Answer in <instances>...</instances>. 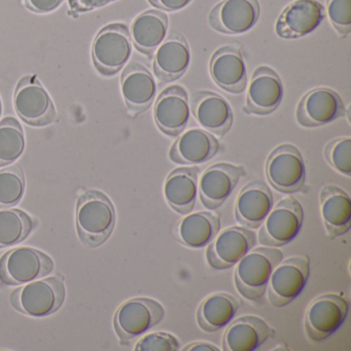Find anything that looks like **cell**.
<instances>
[{"mask_svg":"<svg viewBox=\"0 0 351 351\" xmlns=\"http://www.w3.org/2000/svg\"><path fill=\"white\" fill-rule=\"evenodd\" d=\"M14 106L18 116L32 126H48L59 120L54 102L36 75H26L20 80Z\"/></svg>","mask_w":351,"mask_h":351,"instance_id":"obj_9","label":"cell"},{"mask_svg":"<svg viewBox=\"0 0 351 351\" xmlns=\"http://www.w3.org/2000/svg\"><path fill=\"white\" fill-rule=\"evenodd\" d=\"M64 282L58 276L36 279L11 293L10 301L18 311L32 317H45L56 312L65 300Z\"/></svg>","mask_w":351,"mask_h":351,"instance_id":"obj_3","label":"cell"},{"mask_svg":"<svg viewBox=\"0 0 351 351\" xmlns=\"http://www.w3.org/2000/svg\"><path fill=\"white\" fill-rule=\"evenodd\" d=\"M320 213L326 236L335 239L350 229L351 200L340 186L328 184L320 191Z\"/></svg>","mask_w":351,"mask_h":351,"instance_id":"obj_26","label":"cell"},{"mask_svg":"<svg viewBox=\"0 0 351 351\" xmlns=\"http://www.w3.org/2000/svg\"><path fill=\"white\" fill-rule=\"evenodd\" d=\"M239 307V300L231 293H213L199 305L197 324L204 332H217L232 322Z\"/></svg>","mask_w":351,"mask_h":351,"instance_id":"obj_30","label":"cell"},{"mask_svg":"<svg viewBox=\"0 0 351 351\" xmlns=\"http://www.w3.org/2000/svg\"><path fill=\"white\" fill-rule=\"evenodd\" d=\"M273 203L269 186L261 180H252L240 190L236 199V221L248 229H258L272 209Z\"/></svg>","mask_w":351,"mask_h":351,"instance_id":"obj_23","label":"cell"},{"mask_svg":"<svg viewBox=\"0 0 351 351\" xmlns=\"http://www.w3.org/2000/svg\"><path fill=\"white\" fill-rule=\"evenodd\" d=\"M219 351V347L215 346L213 343L205 342V341H195V342L190 343L186 345L182 348V351Z\"/></svg>","mask_w":351,"mask_h":351,"instance_id":"obj_40","label":"cell"},{"mask_svg":"<svg viewBox=\"0 0 351 351\" xmlns=\"http://www.w3.org/2000/svg\"><path fill=\"white\" fill-rule=\"evenodd\" d=\"M245 176L243 166L217 163L203 172L198 191L201 203L208 209H217L223 204Z\"/></svg>","mask_w":351,"mask_h":351,"instance_id":"obj_18","label":"cell"},{"mask_svg":"<svg viewBox=\"0 0 351 351\" xmlns=\"http://www.w3.org/2000/svg\"><path fill=\"white\" fill-rule=\"evenodd\" d=\"M34 219L21 209L0 210V248L23 241L34 230Z\"/></svg>","mask_w":351,"mask_h":351,"instance_id":"obj_31","label":"cell"},{"mask_svg":"<svg viewBox=\"0 0 351 351\" xmlns=\"http://www.w3.org/2000/svg\"><path fill=\"white\" fill-rule=\"evenodd\" d=\"M64 0H23L26 9L36 14H48L54 12L62 5Z\"/></svg>","mask_w":351,"mask_h":351,"instance_id":"obj_38","label":"cell"},{"mask_svg":"<svg viewBox=\"0 0 351 351\" xmlns=\"http://www.w3.org/2000/svg\"><path fill=\"white\" fill-rule=\"evenodd\" d=\"M25 149V137L21 124L13 117L0 122V167L17 161Z\"/></svg>","mask_w":351,"mask_h":351,"instance_id":"obj_32","label":"cell"},{"mask_svg":"<svg viewBox=\"0 0 351 351\" xmlns=\"http://www.w3.org/2000/svg\"><path fill=\"white\" fill-rule=\"evenodd\" d=\"M348 303L336 293L318 295L308 306L304 317L306 335L314 342L326 340L344 324Z\"/></svg>","mask_w":351,"mask_h":351,"instance_id":"obj_11","label":"cell"},{"mask_svg":"<svg viewBox=\"0 0 351 351\" xmlns=\"http://www.w3.org/2000/svg\"><path fill=\"white\" fill-rule=\"evenodd\" d=\"M54 270L50 256L32 247L10 250L0 258V281L7 285H21L43 278Z\"/></svg>","mask_w":351,"mask_h":351,"instance_id":"obj_10","label":"cell"},{"mask_svg":"<svg viewBox=\"0 0 351 351\" xmlns=\"http://www.w3.org/2000/svg\"><path fill=\"white\" fill-rule=\"evenodd\" d=\"M114 1L117 0H69V15L77 17L79 14L100 9Z\"/></svg>","mask_w":351,"mask_h":351,"instance_id":"obj_37","label":"cell"},{"mask_svg":"<svg viewBox=\"0 0 351 351\" xmlns=\"http://www.w3.org/2000/svg\"><path fill=\"white\" fill-rule=\"evenodd\" d=\"M326 9L318 0H295L279 15L275 32L283 40H295L311 34L324 21Z\"/></svg>","mask_w":351,"mask_h":351,"instance_id":"obj_15","label":"cell"},{"mask_svg":"<svg viewBox=\"0 0 351 351\" xmlns=\"http://www.w3.org/2000/svg\"><path fill=\"white\" fill-rule=\"evenodd\" d=\"M152 5L166 12H178L188 7L193 0H147Z\"/></svg>","mask_w":351,"mask_h":351,"instance_id":"obj_39","label":"cell"},{"mask_svg":"<svg viewBox=\"0 0 351 351\" xmlns=\"http://www.w3.org/2000/svg\"><path fill=\"white\" fill-rule=\"evenodd\" d=\"M1 112H3V104H1V99H0V116H1Z\"/></svg>","mask_w":351,"mask_h":351,"instance_id":"obj_41","label":"cell"},{"mask_svg":"<svg viewBox=\"0 0 351 351\" xmlns=\"http://www.w3.org/2000/svg\"><path fill=\"white\" fill-rule=\"evenodd\" d=\"M191 63L188 40L182 34L172 32L158 47L154 56V73L160 84H169L184 77Z\"/></svg>","mask_w":351,"mask_h":351,"instance_id":"obj_22","label":"cell"},{"mask_svg":"<svg viewBox=\"0 0 351 351\" xmlns=\"http://www.w3.org/2000/svg\"><path fill=\"white\" fill-rule=\"evenodd\" d=\"M121 90L129 114L137 117L151 108L157 93V84L145 65L131 62L123 71Z\"/></svg>","mask_w":351,"mask_h":351,"instance_id":"obj_21","label":"cell"},{"mask_svg":"<svg viewBox=\"0 0 351 351\" xmlns=\"http://www.w3.org/2000/svg\"><path fill=\"white\" fill-rule=\"evenodd\" d=\"M221 230V217L217 213L199 211L186 215L173 228V237L186 247L199 250L208 245Z\"/></svg>","mask_w":351,"mask_h":351,"instance_id":"obj_28","label":"cell"},{"mask_svg":"<svg viewBox=\"0 0 351 351\" xmlns=\"http://www.w3.org/2000/svg\"><path fill=\"white\" fill-rule=\"evenodd\" d=\"M282 98L283 85L278 73L271 67L258 66L246 92L243 112L268 116L279 108Z\"/></svg>","mask_w":351,"mask_h":351,"instance_id":"obj_16","label":"cell"},{"mask_svg":"<svg viewBox=\"0 0 351 351\" xmlns=\"http://www.w3.org/2000/svg\"><path fill=\"white\" fill-rule=\"evenodd\" d=\"M209 73L223 91L243 93L247 87V73L241 47L229 45L217 49L209 61Z\"/></svg>","mask_w":351,"mask_h":351,"instance_id":"obj_17","label":"cell"},{"mask_svg":"<svg viewBox=\"0 0 351 351\" xmlns=\"http://www.w3.org/2000/svg\"><path fill=\"white\" fill-rule=\"evenodd\" d=\"M165 309L160 302L149 298H133L117 310L114 326L120 344L127 345L162 322Z\"/></svg>","mask_w":351,"mask_h":351,"instance_id":"obj_6","label":"cell"},{"mask_svg":"<svg viewBox=\"0 0 351 351\" xmlns=\"http://www.w3.org/2000/svg\"><path fill=\"white\" fill-rule=\"evenodd\" d=\"M256 242V233L245 227H230L219 232L208 244L206 260L215 270H227L235 266Z\"/></svg>","mask_w":351,"mask_h":351,"instance_id":"obj_12","label":"cell"},{"mask_svg":"<svg viewBox=\"0 0 351 351\" xmlns=\"http://www.w3.org/2000/svg\"><path fill=\"white\" fill-rule=\"evenodd\" d=\"M267 180L273 189L283 194L306 192V166L295 145L285 143L271 152L265 164Z\"/></svg>","mask_w":351,"mask_h":351,"instance_id":"obj_4","label":"cell"},{"mask_svg":"<svg viewBox=\"0 0 351 351\" xmlns=\"http://www.w3.org/2000/svg\"><path fill=\"white\" fill-rule=\"evenodd\" d=\"M324 159L330 167L342 176H351V138L348 136L332 139L324 149Z\"/></svg>","mask_w":351,"mask_h":351,"instance_id":"obj_34","label":"cell"},{"mask_svg":"<svg viewBox=\"0 0 351 351\" xmlns=\"http://www.w3.org/2000/svg\"><path fill=\"white\" fill-rule=\"evenodd\" d=\"M191 108L186 89L170 86L162 91L156 101L154 118L164 134L176 137L182 134L190 121Z\"/></svg>","mask_w":351,"mask_h":351,"instance_id":"obj_19","label":"cell"},{"mask_svg":"<svg viewBox=\"0 0 351 351\" xmlns=\"http://www.w3.org/2000/svg\"><path fill=\"white\" fill-rule=\"evenodd\" d=\"M309 272L310 258L307 254L281 261L271 273L267 285L271 305L285 307L299 297L307 283Z\"/></svg>","mask_w":351,"mask_h":351,"instance_id":"obj_8","label":"cell"},{"mask_svg":"<svg viewBox=\"0 0 351 351\" xmlns=\"http://www.w3.org/2000/svg\"><path fill=\"white\" fill-rule=\"evenodd\" d=\"M25 176L20 165L0 170V208L15 206L25 192Z\"/></svg>","mask_w":351,"mask_h":351,"instance_id":"obj_33","label":"cell"},{"mask_svg":"<svg viewBox=\"0 0 351 351\" xmlns=\"http://www.w3.org/2000/svg\"><path fill=\"white\" fill-rule=\"evenodd\" d=\"M200 168L178 167L172 170L164 182V198L172 210L178 215L192 213L198 193Z\"/></svg>","mask_w":351,"mask_h":351,"instance_id":"obj_27","label":"cell"},{"mask_svg":"<svg viewBox=\"0 0 351 351\" xmlns=\"http://www.w3.org/2000/svg\"><path fill=\"white\" fill-rule=\"evenodd\" d=\"M219 151V141L211 133L203 129H191L174 141L169 158L180 165H200L213 159Z\"/></svg>","mask_w":351,"mask_h":351,"instance_id":"obj_25","label":"cell"},{"mask_svg":"<svg viewBox=\"0 0 351 351\" xmlns=\"http://www.w3.org/2000/svg\"><path fill=\"white\" fill-rule=\"evenodd\" d=\"M180 343L174 335L167 332H154L141 338L135 345V351H178Z\"/></svg>","mask_w":351,"mask_h":351,"instance_id":"obj_36","label":"cell"},{"mask_svg":"<svg viewBox=\"0 0 351 351\" xmlns=\"http://www.w3.org/2000/svg\"><path fill=\"white\" fill-rule=\"evenodd\" d=\"M304 210L293 197L279 201L272 207L261 226L258 241L269 247H280L293 241L301 231Z\"/></svg>","mask_w":351,"mask_h":351,"instance_id":"obj_7","label":"cell"},{"mask_svg":"<svg viewBox=\"0 0 351 351\" xmlns=\"http://www.w3.org/2000/svg\"><path fill=\"white\" fill-rule=\"evenodd\" d=\"M191 110L197 122L211 134L226 136L233 126L231 106L226 98L215 92H195L191 98Z\"/></svg>","mask_w":351,"mask_h":351,"instance_id":"obj_20","label":"cell"},{"mask_svg":"<svg viewBox=\"0 0 351 351\" xmlns=\"http://www.w3.org/2000/svg\"><path fill=\"white\" fill-rule=\"evenodd\" d=\"M260 14L258 0H221L209 13L208 24L219 34L238 36L252 29Z\"/></svg>","mask_w":351,"mask_h":351,"instance_id":"obj_14","label":"cell"},{"mask_svg":"<svg viewBox=\"0 0 351 351\" xmlns=\"http://www.w3.org/2000/svg\"><path fill=\"white\" fill-rule=\"evenodd\" d=\"M275 335L263 318L254 315L241 316L230 322L221 340L225 351H254L260 348Z\"/></svg>","mask_w":351,"mask_h":351,"instance_id":"obj_24","label":"cell"},{"mask_svg":"<svg viewBox=\"0 0 351 351\" xmlns=\"http://www.w3.org/2000/svg\"><path fill=\"white\" fill-rule=\"evenodd\" d=\"M130 30L125 24L114 23L102 28L92 47L93 62L98 73L112 77L126 65L132 54Z\"/></svg>","mask_w":351,"mask_h":351,"instance_id":"obj_5","label":"cell"},{"mask_svg":"<svg viewBox=\"0 0 351 351\" xmlns=\"http://www.w3.org/2000/svg\"><path fill=\"white\" fill-rule=\"evenodd\" d=\"M169 20L164 12L149 10L135 18L131 24L132 44L141 54L152 57L167 36Z\"/></svg>","mask_w":351,"mask_h":351,"instance_id":"obj_29","label":"cell"},{"mask_svg":"<svg viewBox=\"0 0 351 351\" xmlns=\"http://www.w3.org/2000/svg\"><path fill=\"white\" fill-rule=\"evenodd\" d=\"M77 228L80 239L88 247L104 244L116 225V210L110 199L99 191H86L77 204Z\"/></svg>","mask_w":351,"mask_h":351,"instance_id":"obj_1","label":"cell"},{"mask_svg":"<svg viewBox=\"0 0 351 351\" xmlns=\"http://www.w3.org/2000/svg\"><path fill=\"white\" fill-rule=\"evenodd\" d=\"M326 14L339 38H346L351 34V0H326Z\"/></svg>","mask_w":351,"mask_h":351,"instance_id":"obj_35","label":"cell"},{"mask_svg":"<svg viewBox=\"0 0 351 351\" xmlns=\"http://www.w3.org/2000/svg\"><path fill=\"white\" fill-rule=\"evenodd\" d=\"M283 252L276 247L250 250L236 266L234 281L240 295L250 301H260L266 293L271 273L282 261Z\"/></svg>","mask_w":351,"mask_h":351,"instance_id":"obj_2","label":"cell"},{"mask_svg":"<svg viewBox=\"0 0 351 351\" xmlns=\"http://www.w3.org/2000/svg\"><path fill=\"white\" fill-rule=\"evenodd\" d=\"M345 114V106L339 94L330 88L308 91L300 100L295 112L297 122L305 128L324 126Z\"/></svg>","mask_w":351,"mask_h":351,"instance_id":"obj_13","label":"cell"}]
</instances>
